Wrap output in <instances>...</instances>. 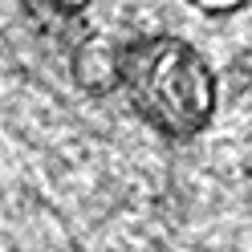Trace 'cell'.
Listing matches in <instances>:
<instances>
[{
	"label": "cell",
	"instance_id": "2",
	"mask_svg": "<svg viewBox=\"0 0 252 252\" xmlns=\"http://www.w3.org/2000/svg\"><path fill=\"white\" fill-rule=\"evenodd\" d=\"M199 8H212V12H220V8H236V4H244V0H195Z\"/></svg>",
	"mask_w": 252,
	"mask_h": 252
},
{
	"label": "cell",
	"instance_id": "3",
	"mask_svg": "<svg viewBox=\"0 0 252 252\" xmlns=\"http://www.w3.org/2000/svg\"><path fill=\"white\" fill-rule=\"evenodd\" d=\"M53 8H61V12H77V8H86L90 0H49Z\"/></svg>",
	"mask_w": 252,
	"mask_h": 252
},
{
	"label": "cell",
	"instance_id": "1",
	"mask_svg": "<svg viewBox=\"0 0 252 252\" xmlns=\"http://www.w3.org/2000/svg\"><path fill=\"white\" fill-rule=\"evenodd\" d=\"M118 86L155 130L199 134L216 106V82L203 57L175 37H143L118 49Z\"/></svg>",
	"mask_w": 252,
	"mask_h": 252
}]
</instances>
